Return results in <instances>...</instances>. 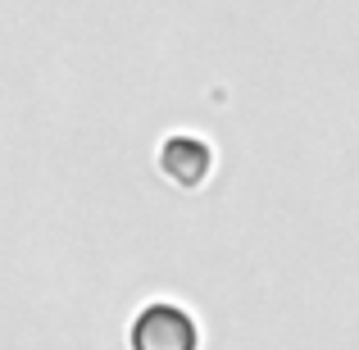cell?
I'll return each mask as SVG.
<instances>
[{
	"label": "cell",
	"mask_w": 359,
	"mask_h": 350,
	"mask_svg": "<svg viewBox=\"0 0 359 350\" xmlns=\"http://www.w3.org/2000/svg\"><path fill=\"white\" fill-rule=\"evenodd\" d=\"M214 164V150L205 146L201 137H168L164 150H159V168L173 177L177 187H201L205 173Z\"/></svg>",
	"instance_id": "obj_2"
},
{
	"label": "cell",
	"mask_w": 359,
	"mask_h": 350,
	"mask_svg": "<svg viewBox=\"0 0 359 350\" xmlns=\"http://www.w3.org/2000/svg\"><path fill=\"white\" fill-rule=\"evenodd\" d=\"M132 350H201V328L173 300H150L132 318Z\"/></svg>",
	"instance_id": "obj_1"
}]
</instances>
